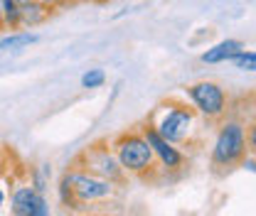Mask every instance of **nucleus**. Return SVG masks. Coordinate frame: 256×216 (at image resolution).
Here are the masks:
<instances>
[{
	"label": "nucleus",
	"mask_w": 256,
	"mask_h": 216,
	"mask_svg": "<svg viewBox=\"0 0 256 216\" xmlns=\"http://www.w3.org/2000/svg\"><path fill=\"white\" fill-rule=\"evenodd\" d=\"M229 62L234 64L239 71H249V74H252V71H256V52H252V49L244 47V49H239Z\"/></svg>",
	"instance_id": "f8f14e48"
},
{
	"label": "nucleus",
	"mask_w": 256,
	"mask_h": 216,
	"mask_svg": "<svg viewBox=\"0 0 256 216\" xmlns=\"http://www.w3.org/2000/svg\"><path fill=\"white\" fill-rule=\"evenodd\" d=\"M37 42H40V37L34 32L12 30L10 34L0 37V54H5V52H20V49H25L30 44H37Z\"/></svg>",
	"instance_id": "9b49d317"
},
{
	"label": "nucleus",
	"mask_w": 256,
	"mask_h": 216,
	"mask_svg": "<svg viewBox=\"0 0 256 216\" xmlns=\"http://www.w3.org/2000/svg\"><path fill=\"white\" fill-rule=\"evenodd\" d=\"M111 150L118 157L121 167L128 175H148L156 165V155L150 150L148 140L143 138L140 130H130V133H121L114 138Z\"/></svg>",
	"instance_id": "20e7f679"
},
{
	"label": "nucleus",
	"mask_w": 256,
	"mask_h": 216,
	"mask_svg": "<svg viewBox=\"0 0 256 216\" xmlns=\"http://www.w3.org/2000/svg\"><path fill=\"white\" fill-rule=\"evenodd\" d=\"M188 98L192 101V108L197 111V116L207 118V121H222L229 111V96L220 84L214 81H197L185 89Z\"/></svg>",
	"instance_id": "39448f33"
},
{
	"label": "nucleus",
	"mask_w": 256,
	"mask_h": 216,
	"mask_svg": "<svg viewBox=\"0 0 256 216\" xmlns=\"http://www.w3.org/2000/svg\"><path fill=\"white\" fill-rule=\"evenodd\" d=\"M114 182L92 175L86 170H69L60 182V199L66 207H82V204H92V202H101V199H108L114 194Z\"/></svg>",
	"instance_id": "f257e3e1"
},
{
	"label": "nucleus",
	"mask_w": 256,
	"mask_h": 216,
	"mask_svg": "<svg viewBox=\"0 0 256 216\" xmlns=\"http://www.w3.org/2000/svg\"><path fill=\"white\" fill-rule=\"evenodd\" d=\"M76 162H84V167H79V170H86L92 175H98V177H104V180H108L114 185H124L128 177V172L121 167L118 157L106 145H92V148H86L84 153L76 157Z\"/></svg>",
	"instance_id": "423d86ee"
},
{
	"label": "nucleus",
	"mask_w": 256,
	"mask_h": 216,
	"mask_svg": "<svg viewBox=\"0 0 256 216\" xmlns=\"http://www.w3.org/2000/svg\"><path fill=\"white\" fill-rule=\"evenodd\" d=\"M5 207V192H2V187H0V209Z\"/></svg>",
	"instance_id": "f3484780"
},
{
	"label": "nucleus",
	"mask_w": 256,
	"mask_h": 216,
	"mask_svg": "<svg viewBox=\"0 0 256 216\" xmlns=\"http://www.w3.org/2000/svg\"><path fill=\"white\" fill-rule=\"evenodd\" d=\"M106 84V71L104 69H89L82 76V89H101Z\"/></svg>",
	"instance_id": "ddd939ff"
},
{
	"label": "nucleus",
	"mask_w": 256,
	"mask_h": 216,
	"mask_svg": "<svg viewBox=\"0 0 256 216\" xmlns=\"http://www.w3.org/2000/svg\"><path fill=\"white\" fill-rule=\"evenodd\" d=\"M54 7L44 5L42 0H32V2H25L20 5V30H32V27H40L42 22H47L52 17Z\"/></svg>",
	"instance_id": "1a4fd4ad"
},
{
	"label": "nucleus",
	"mask_w": 256,
	"mask_h": 216,
	"mask_svg": "<svg viewBox=\"0 0 256 216\" xmlns=\"http://www.w3.org/2000/svg\"><path fill=\"white\" fill-rule=\"evenodd\" d=\"M42 2H44V5H50V7H54V10H57V7H60V5H62V2H66V0H42Z\"/></svg>",
	"instance_id": "2eb2a0df"
},
{
	"label": "nucleus",
	"mask_w": 256,
	"mask_h": 216,
	"mask_svg": "<svg viewBox=\"0 0 256 216\" xmlns=\"http://www.w3.org/2000/svg\"><path fill=\"white\" fill-rule=\"evenodd\" d=\"M2 167H5V165H2V160H0V172H2Z\"/></svg>",
	"instance_id": "aec40b11"
},
{
	"label": "nucleus",
	"mask_w": 256,
	"mask_h": 216,
	"mask_svg": "<svg viewBox=\"0 0 256 216\" xmlns=\"http://www.w3.org/2000/svg\"><path fill=\"white\" fill-rule=\"evenodd\" d=\"M239 49H244V42H242V39H222V42H217L214 47H210V49L202 54V62L204 64L229 62Z\"/></svg>",
	"instance_id": "9d476101"
},
{
	"label": "nucleus",
	"mask_w": 256,
	"mask_h": 216,
	"mask_svg": "<svg viewBox=\"0 0 256 216\" xmlns=\"http://www.w3.org/2000/svg\"><path fill=\"white\" fill-rule=\"evenodd\" d=\"M82 2H89V5H104V2H108V0H82Z\"/></svg>",
	"instance_id": "dca6fc26"
},
{
	"label": "nucleus",
	"mask_w": 256,
	"mask_h": 216,
	"mask_svg": "<svg viewBox=\"0 0 256 216\" xmlns=\"http://www.w3.org/2000/svg\"><path fill=\"white\" fill-rule=\"evenodd\" d=\"M148 123L153 125L168 143L188 145L194 135V130H197V111L188 103L168 101V103L158 106V113Z\"/></svg>",
	"instance_id": "f03ea898"
},
{
	"label": "nucleus",
	"mask_w": 256,
	"mask_h": 216,
	"mask_svg": "<svg viewBox=\"0 0 256 216\" xmlns=\"http://www.w3.org/2000/svg\"><path fill=\"white\" fill-rule=\"evenodd\" d=\"M18 5H25V2H32V0H15Z\"/></svg>",
	"instance_id": "a211bd4d"
},
{
	"label": "nucleus",
	"mask_w": 256,
	"mask_h": 216,
	"mask_svg": "<svg viewBox=\"0 0 256 216\" xmlns=\"http://www.w3.org/2000/svg\"><path fill=\"white\" fill-rule=\"evenodd\" d=\"M10 212L15 216H47L50 202H47L44 192H37L32 185L18 187L10 197Z\"/></svg>",
	"instance_id": "0eeeda50"
},
{
	"label": "nucleus",
	"mask_w": 256,
	"mask_h": 216,
	"mask_svg": "<svg viewBox=\"0 0 256 216\" xmlns=\"http://www.w3.org/2000/svg\"><path fill=\"white\" fill-rule=\"evenodd\" d=\"M5 30V22H2V15H0V32Z\"/></svg>",
	"instance_id": "6ab92c4d"
},
{
	"label": "nucleus",
	"mask_w": 256,
	"mask_h": 216,
	"mask_svg": "<svg viewBox=\"0 0 256 216\" xmlns=\"http://www.w3.org/2000/svg\"><path fill=\"white\" fill-rule=\"evenodd\" d=\"M140 133H143V138L148 140V145H150V150H153V155H156V160H158L168 172H170V170H180V167L185 165V155L178 150V145L168 143V140H165L150 123L143 125Z\"/></svg>",
	"instance_id": "6e6552de"
},
{
	"label": "nucleus",
	"mask_w": 256,
	"mask_h": 216,
	"mask_svg": "<svg viewBox=\"0 0 256 216\" xmlns=\"http://www.w3.org/2000/svg\"><path fill=\"white\" fill-rule=\"evenodd\" d=\"M246 148H249V130H246V125L242 121L229 118V121H224L220 125V133L214 138L212 165L232 170V167H236L246 157Z\"/></svg>",
	"instance_id": "7ed1b4c3"
},
{
	"label": "nucleus",
	"mask_w": 256,
	"mask_h": 216,
	"mask_svg": "<svg viewBox=\"0 0 256 216\" xmlns=\"http://www.w3.org/2000/svg\"><path fill=\"white\" fill-rule=\"evenodd\" d=\"M30 177H32V187H34L37 192H47V187H50V167H47V165L34 167L30 172Z\"/></svg>",
	"instance_id": "4468645a"
}]
</instances>
